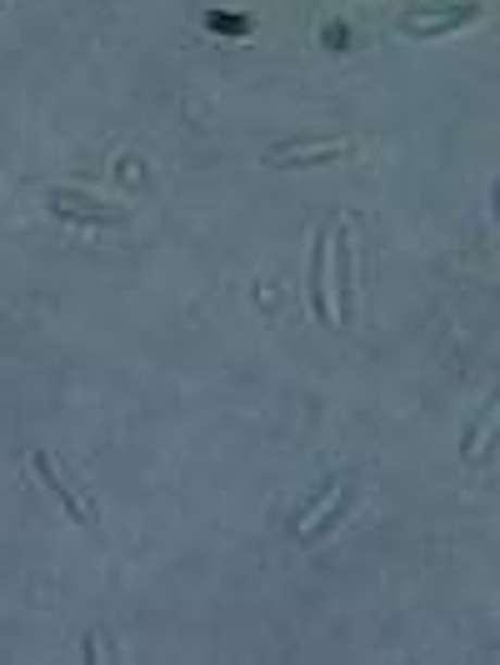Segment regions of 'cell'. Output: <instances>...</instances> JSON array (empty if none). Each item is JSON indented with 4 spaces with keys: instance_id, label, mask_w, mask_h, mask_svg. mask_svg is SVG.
<instances>
[{
    "instance_id": "obj_3",
    "label": "cell",
    "mask_w": 500,
    "mask_h": 665,
    "mask_svg": "<svg viewBox=\"0 0 500 665\" xmlns=\"http://www.w3.org/2000/svg\"><path fill=\"white\" fill-rule=\"evenodd\" d=\"M350 150V136H330V140H286V146L265 150V161L271 165H321V161H340Z\"/></svg>"
},
{
    "instance_id": "obj_4",
    "label": "cell",
    "mask_w": 500,
    "mask_h": 665,
    "mask_svg": "<svg viewBox=\"0 0 500 665\" xmlns=\"http://www.w3.org/2000/svg\"><path fill=\"white\" fill-rule=\"evenodd\" d=\"M311 310L315 321L336 325V316H330V231L315 235V250H311Z\"/></svg>"
},
{
    "instance_id": "obj_5",
    "label": "cell",
    "mask_w": 500,
    "mask_h": 665,
    "mask_svg": "<svg viewBox=\"0 0 500 665\" xmlns=\"http://www.w3.org/2000/svg\"><path fill=\"white\" fill-rule=\"evenodd\" d=\"M50 210L55 215H65V221H90V225H121V210H111V206H96L90 196H50Z\"/></svg>"
},
{
    "instance_id": "obj_2",
    "label": "cell",
    "mask_w": 500,
    "mask_h": 665,
    "mask_svg": "<svg viewBox=\"0 0 500 665\" xmlns=\"http://www.w3.org/2000/svg\"><path fill=\"white\" fill-rule=\"evenodd\" d=\"M330 271H336V300H330V316H336V325H350V316H355V285H350V235L346 225H336L330 231Z\"/></svg>"
},
{
    "instance_id": "obj_6",
    "label": "cell",
    "mask_w": 500,
    "mask_h": 665,
    "mask_svg": "<svg viewBox=\"0 0 500 665\" xmlns=\"http://www.w3.org/2000/svg\"><path fill=\"white\" fill-rule=\"evenodd\" d=\"M36 476H40V481H46L55 495H61V505L71 510V520H80V526H96V516H90V505H80V495H75L71 485L61 481V470H55V460H50V456H36Z\"/></svg>"
},
{
    "instance_id": "obj_1",
    "label": "cell",
    "mask_w": 500,
    "mask_h": 665,
    "mask_svg": "<svg viewBox=\"0 0 500 665\" xmlns=\"http://www.w3.org/2000/svg\"><path fill=\"white\" fill-rule=\"evenodd\" d=\"M480 21V0H461V5H440V11H415V15H400V30L415 40H440V36H455L461 25Z\"/></svg>"
}]
</instances>
